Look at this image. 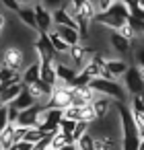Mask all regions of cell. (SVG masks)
<instances>
[{
    "label": "cell",
    "instance_id": "1",
    "mask_svg": "<svg viewBox=\"0 0 144 150\" xmlns=\"http://www.w3.org/2000/svg\"><path fill=\"white\" fill-rule=\"evenodd\" d=\"M117 113H119V119H121V136H123V142H121V148L126 150H138L144 146V140L138 138V132H136V125H134V119H132V111L128 107V103H119L117 101Z\"/></svg>",
    "mask_w": 144,
    "mask_h": 150
},
{
    "label": "cell",
    "instance_id": "17",
    "mask_svg": "<svg viewBox=\"0 0 144 150\" xmlns=\"http://www.w3.org/2000/svg\"><path fill=\"white\" fill-rule=\"evenodd\" d=\"M109 43H111V47H113L115 52H119V54L132 52V43H130L128 39H123L117 31H111V33H109Z\"/></svg>",
    "mask_w": 144,
    "mask_h": 150
},
{
    "label": "cell",
    "instance_id": "3",
    "mask_svg": "<svg viewBox=\"0 0 144 150\" xmlns=\"http://www.w3.org/2000/svg\"><path fill=\"white\" fill-rule=\"evenodd\" d=\"M89 86L97 93V95H105L113 101H119V103H128V93L126 88L117 82V80H109V78H103V76H97V78H91L89 80Z\"/></svg>",
    "mask_w": 144,
    "mask_h": 150
},
{
    "label": "cell",
    "instance_id": "21",
    "mask_svg": "<svg viewBox=\"0 0 144 150\" xmlns=\"http://www.w3.org/2000/svg\"><path fill=\"white\" fill-rule=\"evenodd\" d=\"M17 109H25V107H29V105H33V103H37V101H33V97L29 95V91H27V84H23L21 86V91H19V95L11 101Z\"/></svg>",
    "mask_w": 144,
    "mask_h": 150
},
{
    "label": "cell",
    "instance_id": "36",
    "mask_svg": "<svg viewBox=\"0 0 144 150\" xmlns=\"http://www.w3.org/2000/svg\"><path fill=\"white\" fill-rule=\"evenodd\" d=\"M4 27H6V17H4L2 13H0V31H2Z\"/></svg>",
    "mask_w": 144,
    "mask_h": 150
},
{
    "label": "cell",
    "instance_id": "14",
    "mask_svg": "<svg viewBox=\"0 0 144 150\" xmlns=\"http://www.w3.org/2000/svg\"><path fill=\"white\" fill-rule=\"evenodd\" d=\"M54 29L58 31V35L68 43V45H76L80 43V33L74 27H66V25H54Z\"/></svg>",
    "mask_w": 144,
    "mask_h": 150
},
{
    "label": "cell",
    "instance_id": "11",
    "mask_svg": "<svg viewBox=\"0 0 144 150\" xmlns=\"http://www.w3.org/2000/svg\"><path fill=\"white\" fill-rule=\"evenodd\" d=\"M33 13H35V21H37V31H50L54 27V21H52V11L45 8L43 4H35L33 6Z\"/></svg>",
    "mask_w": 144,
    "mask_h": 150
},
{
    "label": "cell",
    "instance_id": "24",
    "mask_svg": "<svg viewBox=\"0 0 144 150\" xmlns=\"http://www.w3.org/2000/svg\"><path fill=\"white\" fill-rule=\"evenodd\" d=\"M101 70H103V66H99L97 62H91V60L80 68V72L87 74L89 78H97V76H101Z\"/></svg>",
    "mask_w": 144,
    "mask_h": 150
},
{
    "label": "cell",
    "instance_id": "8",
    "mask_svg": "<svg viewBox=\"0 0 144 150\" xmlns=\"http://www.w3.org/2000/svg\"><path fill=\"white\" fill-rule=\"evenodd\" d=\"M91 54H95L91 47H84V45L76 43V45H70V50H68V54H66V56H70V64H72L76 70H80V68L89 62Z\"/></svg>",
    "mask_w": 144,
    "mask_h": 150
},
{
    "label": "cell",
    "instance_id": "6",
    "mask_svg": "<svg viewBox=\"0 0 144 150\" xmlns=\"http://www.w3.org/2000/svg\"><path fill=\"white\" fill-rule=\"evenodd\" d=\"M43 107H45V105H41V103H33V105H29V107H25V109H19V115H17V121H15V123H17V125H25V127L37 125Z\"/></svg>",
    "mask_w": 144,
    "mask_h": 150
},
{
    "label": "cell",
    "instance_id": "7",
    "mask_svg": "<svg viewBox=\"0 0 144 150\" xmlns=\"http://www.w3.org/2000/svg\"><path fill=\"white\" fill-rule=\"evenodd\" d=\"M35 52L39 56V62H54L56 60V50L52 47V41L48 37V33L39 31V39L35 41Z\"/></svg>",
    "mask_w": 144,
    "mask_h": 150
},
{
    "label": "cell",
    "instance_id": "26",
    "mask_svg": "<svg viewBox=\"0 0 144 150\" xmlns=\"http://www.w3.org/2000/svg\"><path fill=\"white\" fill-rule=\"evenodd\" d=\"M76 150H93V136L89 132L76 140Z\"/></svg>",
    "mask_w": 144,
    "mask_h": 150
},
{
    "label": "cell",
    "instance_id": "16",
    "mask_svg": "<svg viewBox=\"0 0 144 150\" xmlns=\"http://www.w3.org/2000/svg\"><path fill=\"white\" fill-rule=\"evenodd\" d=\"M15 142V123H6L2 129H0V150H11Z\"/></svg>",
    "mask_w": 144,
    "mask_h": 150
},
{
    "label": "cell",
    "instance_id": "13",
    "mask_svg": "<svg viewBox=\"0 0 144 150\" xmlns=\"http://www.w3.org/2000/svg\"><path fill=\"white\" fill-rule=\"evenodd\" d=\"M91 105H93V111H95L97 121L105 119V117L109 115V111H111V101H109V97H105V95H97V97L91 101Z\"/></svg>",
    "mask_w": 144,
    "mask_h": 150
},
{
    "label": "cell",
    "instance_id": "10",
    "mask_svg": "<svg viewBox=\"0 0 144 150\" xmlns=\"http://www.w3.org/2000/svg\"><path fill=\"white\" fill-rule=\"evenodd\" d=\"M52 84H48V82H43L41 78H37L35 82H29L27 84V91H29V95L33 97V101H37V103H41L43 99H50V95H52Z\"/></svg>",
    "mask_w": 144,
    "mask_h": 150
},
{
    "label": "cell",
    "instance_id": "37",
    "mask_svg": "<svg viewBox=\"0 0 144 150\" xmlns=\"http://www.w3.org/2000/svg\"><path fill=\"white\" fill-rule=\"evenodd\" d=\"M17 4L21 6V4H31V0H17Z\"/></svg>",
    "mask_w": 144,
    "mask_h": 150
},
{
    "label": "cell",
    "instance_id": "5",
    "mask_svg": "<svg viewBox=\"0 0 144 150\" xmlns=\"http://www.w3.org/2000/svg\"><path fill=\"white\" fill-rule=\"evenodd\" d=\"M0 64L15 70V72H21L25 68V52L17 45H11L2 52V60H0Z\"/></svg>",
    "mask_w": 144,
    "mask_h": 150
},
{
    "label": "cell",
    "instance_id": "35",
    "mask_svg": "<svg viewBox=\"0 0 144 150\" xmlns=\"http://www.w3.org/2000/svg\"><path fill=\"white\" fill-rule=\"evenodd\" d=\"M62 2L64 0H43V6L45 8H58V6H62Z\"/></svg>",
    "mask_w": 144,
    "mask_h": 150
},
{
    "label": "cell",
    "instance_id": "22",
    "mask_svg": "<svg viewBox=\"0 0 144 150\" xmlns=\"http://www.w3.org/2000/svg\"><path fill=\"white\" fill-rule=\"evenodd\" d=\"M39 78H41L43 82L52 84V86L58 82L56 70H54V64H52V62H41V66H39Z\"/></svg>",
    "mask_w": 144,
    "mask_h": 150
},
{
    "label": "cell",
    "instance_id": "12",
    "mask_svg": "<svg viewBox=\"0 0 144 150\" xmlns=\"http://www.w3.org/2000/svg\"><path fill=\"white\" fill-rule=\"evenodd\" d=\"M54 64V70H56V78H58V82H64V84H70V80L76 76V68L72 66V64H64V62H52Z\"/></svg>",
    "mask_w": 144,
    "mask_h": 150
},
{
    "label": "cell",
    "instance_id": "25",
    "mask_svg": "<svg viewBox=\"0 0 144 150\" xmlns=\"http://www.w3.org/2000/svg\"><path fill=\"white\" fill-rule=\"evenodd\" d=\"M117 33H119V35H121L123 39H128L130 43H134L136 39H140V37H142V35H140V33H136V31H134V29H132V27H130L128 23H123V25H121V27L117 29Z\"/></svg>",
    "mask_w": 144,
    "mask_h": 150
},
{
    "label": "cell",
    "instance_id": "15",
    "mask_svg": "<svg viewBox=\"0 0 144 150\" xmlns=\"http://www.w3.org/2000/svg\"><path fill=\"white\" fill-rule=\"evenodd\" d=\"M70 142H74L70 134H66V132H62V129H56V132L52 134L50 150H64V148H66V144H70Z\"/></svg>",
    "mask_w": 144,
    "mask_h": 150
},
{
    "label": "cell",
    "instance_id": "27",
    "mask_svg": "<svg viewBox=\"0 0 144 150\" xmlns=\"http://www.w3.org/2000/svg\"><path fill=\"white\" fill-rule=\"evenodd\" d=\"M52 134L54 132H43V136L33 144V150H45V148H50V142H52Z\"/></svg>",
    "mask_w": 144,
    "mask_h": 150
},
{
    "label": "cell",
    "instance_id": "40",
    "mask_svg": "<svg viewBox=\"0 0 144 150\" xmlns=\"http://www.w3.org/2000/svg\"><path fill=\"white\" fill-rule=\"evenodd\" d=\"M0 35H2V31H0Z\"/></svg>",
    "mask_w": 144,
    "mask_h": 150
},
{
    "label": "cell",
    "instance_id": "9",
    "mask_svg": "<svg viewBox=\"0 0 144 150\" xmlns=\"http://www.w3.org/2000/svg\"><path fill=\"white\" fill-rule=\"evenodd\" d=\"M126 68H128V64L123 60H105L101 76L109 78V80H117V78H121V74L126 72Z\"/></svg>",
    "mask_w": 144,
    "mask_h": 150
},
{
    "label": "cell",
    "instance_id": "29",
    "mask_svg": "<svg viewBox=\"0 0 144 150\" xmlns=\"http://www.w3.org/2000/svg\"><path fill=\"white\" fill-rule=\"evenodd\" d=\"M74 119H68V117H62L60 121H58V129H62V132H66V134H72V129H74Z\"/></svg>",
    "mask_w": 144,
    "mask_h": 150
},
{
    "label": "cell",
    "instance_id": "4",
    "mask_svg": "<svg viewBox=\"0 0 144 150\" xmlns=\"http://www.w3.org/2000/svg\"><path fill=\"white\" fill-rule=\"evenodd\" d=\"M121 78H123V88L128 95H142V88H144L142 66H128Z\"/></svg>",
    "mask_w": 144,
    "mask_h": 150
},
{
    "label": "cell",
    "instance_id": "34",
    "mask_svg": "<svg viewBox=\"0 0 144 150\" xmlns=\"http://www.w3.org/2000/svg\"><path fill=\"white\" fill-rule=\"evenodd\" d=\"M0 2H2V6H6L9 11H19V4H17V0H0Z\"/></svg>",
    "mask_w": 144,
    "mask_h": 150
},
{
    "label": "cell",
    "instance_id": "31",
    "mask_svg": "<svg viewBox=\"0 0 144 150\" xmlns=\"http://www.w3.org/2000/svg\"><path fill=\"white\" fill-rule=\"evenodd\" d=\"M11 150H33V144L21 138V140H17V142H13V146H11Z\"/></svg>",
    "mask_w": 144,
    "mask_h": 150
},
{
    "label": "cell",
    "instance_id": "28",
    "mask_svg": "<svg viewBox=\"0 0 144 150\" xmlns=\"http://www.w3.org/2000/svg\"><path fill=\"white\" fill-rule=\"evenodd\" d=\"M126 23L136 31V33H140L142 35V27H144V19H138V17H132V15H128V19H126Z\"/></svg>",
    "mask_w": 144,
    "mask_h": 150
},
{
    "label": "cell",
    "instance_id": "19",
    "mask_svg": "<svg viewBox=\"0 0 144 150\" xmlns=\"http://www.w3.org/2000/svg\"><path fill=\"white\" fill-rule=\"evenodd\" d=\"M39 66H41V62L37 60V62H31L29 66H25V68L21 70V80H23V84L35 82V80L39 78Z\"/></svg>",
    "mask_w": 144,
    "mask_h": 150
},
{
    "label": "cell",
    "instance_id": "2",
    "mask_svg": "<svg viewBox=\"0 0 144 150\" xmlns=\"http://www.w3.org/2000/svg\"><path fill=\"white\" fill-rule=\"evenodd\" d=\"M128 15H130V13H128V8H126V4L121 2V0H117V2H111V4H109L107 11L97 13L93 21H97L99 25H103V27H107V29H111V31H117V29L126 23Z\"/></svg>",
    "mask_w": 144,
    "mask_h": 150
},
{
    "label": "cell",
    "instance_id": "39",
    "mask_svg": "<svg viewBox=\"0 0 144 150\" xmlns=\"http://www.w3.org/2000/svg\"><path fill=\"white\" fill-rule=\"evenodd\" d=\"M111 2H117V0H111Z\"/></svg>",
    "mask_w": 144,
    "mask_h": 150
},
{
    "label": "cell",
    "instance_id": "33",
    "mask_svg": "<svg viewBox=\"0 0 144 150\" xmlns=\"http://www.w3.org/2000/svg\"><path fill=\"white\" fill-rule=\"evenodd\" d=\"M9 123V117H6V105H0V129Z\"/></svg>",
    "mask_w": 144,
    "mask_h": 150
},
{
    "label": "cell",
    "instance_id": "18",
    "mask_svg": "<svg viewBox=\"0 0 144 150\" xmlns=\"http://www.w3.org/2000/svg\"><path fill=\"white\" fill-rule=\"evenodd\" d=\"M19 15V21L27 27H31L33 31H37V21H35V13H33V6H19L17 11Z\"/></svg>",
    "mask_w": 144,
    "mask_h": 150
},
{
    "label": "cell",
    "instance_id": "20",
    "mask_svg": "<svg viewBox=\"0 0 144 150\" xmlns=\"http://www.w3.org/2000/svg\"><path fill=\"white\" fill-rule=\"evenodd\" d=\"M45 33H48V37H50V41H52V47L56 50V54H68L70 45H68V43H66V41L60 37V35H58V31H56L54 27H52L50 31H45Z\"/></svg>",
    "mask_w": 144,
    "mask_h": 150
},
{
    "label": "cell",
    "instance_id": "23",
    "mask_svg": "<svg viewBox=\"0 0 144 150\" xmlns=\"http://www.w3.org/2000/svg\"><path fill=\"white\" fill-rule=\"evenodd\" d=\"M21 86H23V82H17V84H11V86H6V88L0 91V99H2V103H4V105H6V103H11V101L19 95Z\"/></svg>",
    "mask_w": 144,
    "mask_h": 150
},
{
    "label": "cell",
    "instance_id": "30",
    "mask_svg": "<svg viewBox=\"0 0 144 150\" xmlns=\"http://www.w3.org/2000/svg\"><path fill=\"white\" fill-rule=\"evenodd\" d=\"M130 111H144V103H142V95H132V103H130Z\"/></svg>",
    "mask_w": 144,
    "mask_h": 150
},
{
    "label": "cell",
    "instance_id": "38",
    "mask_svg": "<svg viewBox=\"0 0 144 150\" xmlns=\"http://www.w3.org/2000/svg\"><path fill=\"white\" fill-rule=\"evenodd\" d=\"M0 105H4V103H2V99H0Z\"/></svg>",
    "mask_w": 144,
    "mask_h": 150
},
{
    "label": "cell",
    "instance_id": "32",
    "mask_svg": "<svg viewBox=\"0 0 144 150\" xmlns=\"http://www.w3.org/2000/svg\"><path fill=\"white\" fill-rule=\"evenodd\" d=\"M121 2L126 4L128 11H132V8H144V0H121Z\"/></svg>",
    "mask_w": 144,
    "mask_h": 150
}]
</instances>
